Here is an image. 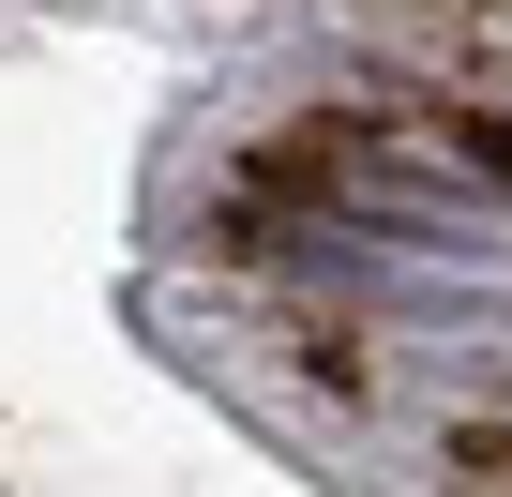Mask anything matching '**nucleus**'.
I'll return each mask as SVG.
<instances>
[{"mask_svg": "<svg viewBox=\"0 0 512 497\" xmlns=\"http://www.w3.org/2000/svg\"><path fill=\"white\" fill-rule=\"evenodd\" d=\"M452 467H467V482H512V422H467V437H452Z\"/></svg>", "mask_w": 512, "mask_h": 497, "instance_id": "f257e3e1", "label": "nucleus"}, {"mask_svg": "<svg viewBox=\"0 0 512 497\" xmlns=\"http://www.w3.org/2000/svg\"><path fill=\"white\" fill-rule=\"evenodd\" d=\"M482 166H497V181H512V121H482Z\"/></svg>", "mask_w": 512, "mask_h": 497, "instance_id": "f03ea898", "label": "nucleus"}]
</instances>
